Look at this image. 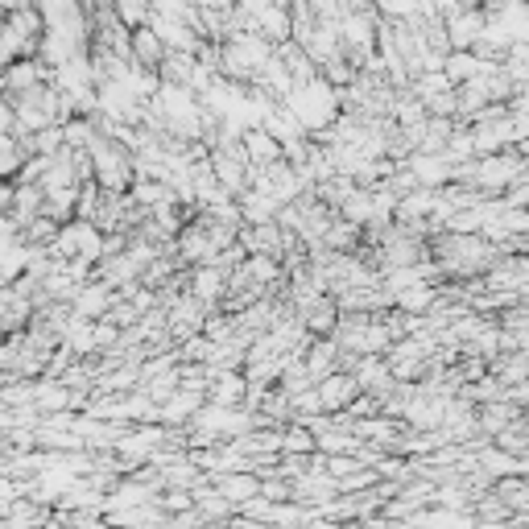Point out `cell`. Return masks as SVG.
Segmentation results:
<instances>
[{
  "label": "cell",
  "instance_id": "obj_7",
  "mask_svg": "<svg viewBox=\"0 0 529 529\" xmlns=\"http://www.w3.org/2000/svg\"><path fill=\"white\" fill-rule=\"evenodd\" d=\"M166 54H170L166 42L153 34V29H137V34H133V62H137V67L158 71L162 62H166Z\"/></svg>",
  "mask_w": 529,
  "mask_h": 529
},
{
  "label": "cell",
  "instance_id": "obj_3",
  "mask_svg": "<svg viewBox=\"0 0 529 529\" xmlns=\"http://www.w3.org/2000/svg\"><path fill=\"white\" fill-rule=\"evenodd\" d=\"M319 397H323L327 414L339 418V414H348L356 401H360V381L352 377V372H335V377L319 381Z\"/></svg>",
  "mask_w": 529,
  "mask_h": 529
},
{
  "label": "cell",
  "instance_id": "obj_6",
  "mask_svg": "<svg viewBox=\"0 0 529 529\" xmlns=\"http://www.w3.org/2000/svg\"><path fill=\"white\" fill-rule=\"evenodd\" d=\"M215 488H220L228 501L236 505V513L248 505V501H257L261 496V488H265V480L261 476H253V472H240V476H220V480H211Z\"/></svg>",
  "mask_w": 529,
  "mask_h": 529
},
{
  "label": "cell",
  "instance_id": "obj_5",
  "mask_svg": "<svg viewBox=\"0 0 529 529\" xmlns=\"http://www.w3.org/2000/svg\"><path fill=\"white\" fill-rule=\"evenodd\" d=\"M248 389H253V385H248L244 372H220V377L211 381V397L207 401H211V406H220V410H240L248 401Z\"/></svg>",
  "mask_w": 529,
  "mask_h": 529
},
{
  "label": "cell",
  "instance_id": "obj_8",
  "mask_svg": "<svg viewBox=\"0 0 529 529\" xmlns=\"http://www.w3.org/2000/svg\"><path fill=\"white\" fill-rule=\"evenodd\" d=\"M484 71H488V67H484V62H480L472 50H468V54H451V58H447V67H443V75H447L455 87H468V83L480 79Z\"/></svg>",
  "mask_w": 529,
  "mask_h": 529
},
{
  "label": "cell",
  "instance_id": "obj_4",
  "mask_svg": "<svg viewBox=\"0 0 529 529\" xmlns=\"http://www.w3.org/2000/svg\"><path fill=\"white\" fill-rule=\"evenodd\" d=\"M158 79H162V87L195 91V79H199V58H195V54H178V50H170V54H166V62L158 67Z\"/></svg>",
  "mask_w": 529,
  "mask_h": 529
},
{
  "label": "cell",
  "instance_id": "obj_2",
  "mask_svg": "<svg viewBox=\"0 0 529 529\" xmlns=\"http://www.w3.org/2000/svg\"><path fill=\"white\" fill-rule=\"evenodd\" d=\"M240 141H244L248 166H253V170H269V166H277V162H286V145L277 141L273 133H265L261 124H248Z\"/></svg>",
  "mask_w": 529,
  "mask_h": 529
},
{
  "label": "cell",
  "instance_id": "obj_1",
  "mask_svg": "<svg viewBox=\"0 0 529 529\" xmlns=\"http://www.w3.org/2000/svg\"><path fill=\"white\" fill-rule=\"evenodd\" d=\"M50 79H54V71L42 58H21V62H13V67H5V75H0V91H5V100H25V96H34L38 87H46Z\"/></svg>",
  "mask_w": 529,
  "mask_h": 529
}]
</instances>
